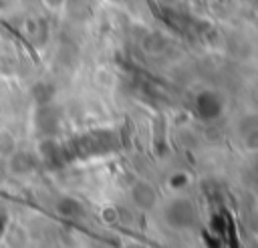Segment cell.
<instances>
[{"mask_svg": "<svg viewBox=\"0 0 258 248\" xmlns=\"http://www.w3.org/2000/svg\"><path fill=\"white\" fill-rule=\"evenodd\" d=\"M4 228H6V216L0 214V238H2V234H4Z\"/></svg>", "mask_w": 258, "mask_h": 248, "instance_id": "1", "label": "cell"}]
</instances>
